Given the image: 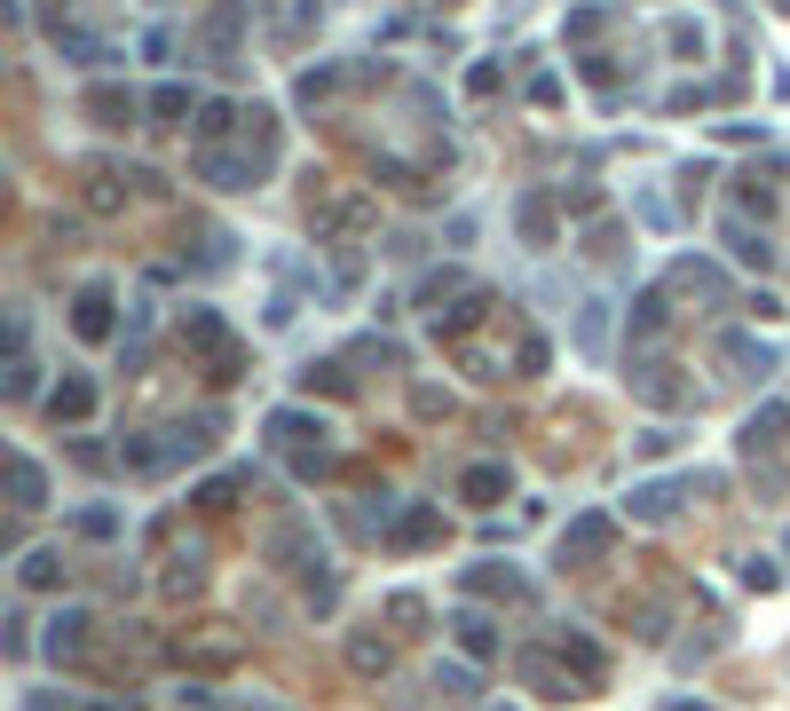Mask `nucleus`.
Here are the masks:
<instances>
[{"instance_id":"c9c22d12","label":"nucleus","mask_w":790,"mask_h":711,"mask_svg":"<svg viewBox=\"0 0 790 711\" xmlns=\"http://www.w3.org/2000/svg\"><path fill=\"white\" fill-rule=\"evenodd\" d=\"M24 711H63V703L56 696H24Z\"/></svg>"},{"instance_id":"cd10ccee","label":"nucleus","mask_w":790,"mask_h":711,"mask_svg":"<svg viewBox=\"0 0 790 711\" xmlns=\"http://www.w3.org/2000/svg\"><path fill=\"white\" fill-rule=\"evenodd\" d=\"M301 388H309V395H316V388H324V395H348L356 380H348L340 364H309V371H301Z\"/></svg>"},{"instance_id":"aec40b11","label":"nucleus","mask_w":790,"mask_h":711,"mask_svg":"<svg viewBox=\"0 0 790 711\" xmlns=\"http://www.w3.org/2000/svg\"><path fill=\"white\" fill-rule=\"evenodd\" d=\"M87 111L104 119V127H135V111H143V104H135L127 87H87Z\"/></svg>"},{"instance_id":"f704fd0d","label":"nucleus","mask_w":790,"mask_h":711,"mask_svg":"<svg viewBox=\"0 0 790 711\" xmlns=\"http://www.w3.org/2000/svg\"><path fill=\"white\" fill-rule=\"evenodd\" d=\"M119 522H111V506H87V514H80V537H111Z\"/></svg>"},{"instance_id":"4468645a","label":"nucleus","mask_w":790,"mask_h":711,"mask_svg":"<svg viewBox=\"0 0 790 711\" xmlns=\"http://www.w3.org/2000/svg\"><path fill=\"white\" fill-rule=\"evenodd\" d=\"M782 435H790V403H759V412L743 419V451L759 459V451H775V443H782Z\"/></svg>"},{"instance_id":"2f4dec72","label":"nucleus","mask_w":790,"mask_h":711,"mask_svg":"<svg viewBox=\"0 0 790 711\" xmlns=\"http://www.w3.org/2000/svg\"><path fill=\"white\" fill-rule=\"evenodd\" d=\"M522 237H530V246H546V237H553V214H546V198H522Z\"/></svg>"},{"instance_id":"f3484780","label":"nucleus","mask_w":790,"mask_h":711,"mask_svg":"<svg viewBox=\"0 0 790 711\" xmlns=\"http://www.w3.org/2000/svg\"><path fill=\"white\" fill-rule=\"evenodd\" d=\"M451 632H458V649H467V656H499V625H490L482 608H458Z\"/></svg>"},{"instance_id":"c85d7f7f","label":"nucleus","mask_w":790,"mask_h":711,"mask_svg":"<svg viewBox=\"0 0 790 711\" xmlns=\"http://www.w3.org/2000/svg\"><path fill=\"white\" fill-rule=\"evenodd\" d=\"M435 688H443L451 703H475V672H467V664H435Z\"/></svg>"},{"instance_id":"6e6552de","label":"nucleus","mask_w":790,"mask_h":711,"mask_svg":"<svg viewBox=\"0 0 790 711\" xmlns=\"http://www.w3.org/2000/svg\"><path fill=\"white\" fill-rule=\"evenodd\" d=\"M198 175H206L214 190H253L261 166H253V151H222V143H214V151H198Z\"/></svg>"},{"instance_id":"ddd939ff","label":"nucleus","mask_w":790,"mask_h":711,"mask_svg":"<svg viewBox=\"0 0 790 711\" xmlns=\"http://www.w3.org/2000/svg\"><path fill=\"white\" fill-rule=\"evenodd\" d=\"M435 537H443V506H411V514L387 530V546L395 554H419V546H435Z\"/></svg>"},{"instance_id":"a878e982","label":"nucleus","mask_w":790,"mask_h":711,"mask_svg":"<svg viewBox=\"0 0 790 711\" xmlns=\"http://www.w3.org/2000/svg\"><path fill=\"white\" fill-rule=\"evenodd\" d=\"M633 371H641V380H633V388H641L648 403H680V395H687L680 380H665V364H633Z\"/></svg>"},{"instance_id":"f257e3e1","label":"nucleus","mask_w":790,"mask_h":711,"mask_svg":"<svg viewBox=\"0 0 790 711\" xmlns=\"http://www.w3.org/2000/svg\"><path fill=\"white\" fill-rule=\"evenodd\" d=\"M270 451H285L292 459V474H301V483H316L324 466H333V443H324V419H309V412H270Z\"/></svg>"},{"instance_id":"5701e85b","label":"nucleus","mask_w":790,"mask_h":711,"mask_svg":"<svg viewBox=\"0 0 790 711\" xmlns=\"http://www.w3.org/2000/svg\"><path fill=\"white\" fill-rule=\"evenodd\" d=\"M198 585H206V554L190 546V554H175V569H167V593L182 601V593H198Z\"/></svg>"},{"instance_id":"72a5a7b5","label":"nucleus","mask_w":790,"mask_h":711,"mask_svg":"<svg viewBox=\"0 0 790 711\" xmlns=\"http://www.w3.org/2000/svg\"><path fill=\"white\" fill-rule=\"evenodd\" d=\"M411 412H419V419H443V412H451V395H443V388H419V395H411Z\"/></svg>"},{"instance_id":"4be33fe9","label":"nucleus","mask_w":790,"mask_h":711,"mask_svg":"<svg viewBox=\"0 0 790 711\" xmlns=\"http://www.w3.org/2000/svg\"><path fill=\"white\" fill-rule=\"evenodd\" d=\"M665 324H672V300H665V293H641V300H633V341H656Z\"/></svg>"},{"instance_id":"6ab92c4d","label":"nucleus","mask_w":790,"mask_h":711,"mask_svg":"<svg viewBox=\"0 0 790 711\" xmlns=\"http://www.w3.org/2000/svg\"><path fill=\"white\" fill-rule=\"evenodd\" d=\"M680 498H687L680 483H641V490H633V514H641V522H672Z\"/></svg>"},{"instance_id":"f03ea898","label":"nucleus","mask_w":790,"mask_h":711,"mask_svg":"<svg viewBox=\"0 0 790 711\" xmlns=\"http://www.w3.org/2000/svg\"><path fill=\"white\" fill-rule=\"evenodd\" d=\"M182 341L206 356V380H238L246 371V348H238V332H229L214 309H182Z\"/></svg>"},{"instance_id":"473e14b6","label":"nucleus","mask_w":790,"mask_h":711,"mask_svg":"<svg viewBox=\"0 0 790 711\" xmlns=\"http://www.w3.org/2000/svg\"><path fill=\"white\" fill-rule=\"evenodd\" d=\"M728 246H735L743 261H767V237H759V229H751V222H728Z\"/></svg>"},{"instance_id":"1a4fd4ad","label":"nucleus","mask_w":790,"mask_h":711,"mask_svg":"<svg viewBox=\"0 0 790 711\" xmlns=\"http://www.w3.org/2000/svg\"><path fill=\"white\" fill-rule=\"evenodd\" d=\"M458 593H482V601H522V593H530V578H522V569L482 561V569H458Z\"/></svg>"},{"instance_id":"e433bc0d","label":"nucleus","mask_w":790,"mask_h":711,"mask_svg":"<svg viewBox=\"0 0 790 711\" xmlns=\"http://www.w3.org/2000/svg\"><path fill=\"white\" fill-rule=\"evenodd\" d=\"M672 711H704V703H672Z\"/></svg>"},{"instance_id":"b1692460","label":"nucleus","mask_w":790,"mask_h":711,"mask_svg":"<svg viewBox=\"0 0 790 711\" xmlns=\"http://www.w3.org/2000/svg\"><path fill=\"white\" fill-rule=\"evenodd\" d=\"M672 285H680V293H704V300L728 293V285H719V269H704V261H680V269H672Z\"/></svg>"},{"instance_id":"9d476101","label":"nucleus","mask_w":790,"mask_h":711,"mask_svg":"<svg viewBox=\"0 0 790 711\" xmlns=\"http://www.w3.org/2000/svg\"><path fill=\"white\" fill-rule=\"evenodd\" d=\"M111 309H119L111 285H87V293L72 300V332H80V341H111Z\"/></svg>"},{"instance_id":"bb28decb","label":"nucleus","mask_w":790,"mask_h":711,"mask_svg":"<svg viewBox=\"0 0 790 711\" xmlns=\"http://www.w3.org/2000/svg\"><path fill=\"white\" fill-rule=\"evenodd\" d=\"M553 649H562V656H570V664L585 672V680H601V649H592L585 632H562V640H553Z\"/></svg>"},{"instance_id":"7c9ffc66","label":"nucleus","mask_w":790,"mask_h":711,"mask_svg":"<svg viewBox=\"0 0 790 711\" xmlns=\"http://www.w3.org/2000/svg\"><path fill=\"white\" fill-rule=\"evenodd\" d=\"M182 111H190V87H158V95H151V119H158V127H175Z\"/></svg>"},{"instance_id":"0eeeda50","label":"nucleus","mask_w":790,"mask_h":711,"mask_svg":"<svg viewBox=\"0 0 790 711\" xmlns=\"http://www.w3.org/2000/svg\"><path fill=\"white\" fill-rule=\"evenodd\" d=\"M609 546H617V522H609V514H577V522L562 530V569H592Z\"/></svg>"},{"instance_id":"412c9836","label":"nucleus","mask_w":790,"mask_h":711,"mask_svg":"<svg viewBox=\"0 0 790 711\" xmlns=\"http://www.w3.org/2000/svg\"><path fill=\"white\" fill-rule=\"evenodd\" d=\"M238 649H246L238 632H198V640H182L190 664H238Z\"/></svg>"},{"instance_id":"9b49d317","label":"nucleus","mask_w":790,"mask_h":711,"mask_svg":"<svg viewBox=\"0 0 790 711\" xmlns=\"http://www.w3.org/2000/svg\"><path fill=\"white\" fill-rule=\"evenodd\" d=\"M514 490V474L499 466V459H482V466H467V474H458V498H467V506H482V514H490V506H499Z\"/></svg>"},{"instance_id":"f8f14e48","label":"nucleus","mask_w":790,"mask_h":711,"mask_svg":"<svg viewBox=\"0 0 790 711\" xmlns=\"http://www.w3.org/2000/svg\"><path fill=\"white\" fill-rule=\"evenodd\" d=\"M63 578H72L63 546H40V554H24V561H16V585H24V593H56Z\"/></svg>"},{"instance_id":"39448f33","label":"nucleus","mask_w":790,"mask_h":711,"mask_svg":"<svg viewBox=\"0 0 790 711\" xmlns=\"http://www.w3.org/2000/svg\"><path fill=\"white\" fill-rule=\"evenodd\" d=\"M158 175H143V166H87V206L95 214H119L127 198H143Z\"/></svg>"},{"instance_id":"dca6fc26","label":"nucleus","mask_w":790,"mask_h":711,"mask_svg":"<svg viewBox=\"0 0 790 711\" xmlns=\"http://www.w3.org/2000/svg\"><path fill=\"white\" fill-rule=\"evenodd\" d=\"M87 412H95V380H56L48 419H56V427H72V419H87Z\"/></svg>"},{"instance_id":"2eb2a0df","label":"nucleus","mask_w":790,"mask_h":711,"mask_svg":"<svg viewBox=\"0 0 790 711\" xmlns=\"http://www.w3.org/2000/svg\"><path fill=\"white\" fill-rule=\"evenodd\" d=\"M9 506L16 514H32V506H48V474H40V459H9Z\"/></svg>"},{"instance_id":"7ed1b4c3","label":"nucleus","mask_w":790,"mask_h":711,"mask_svg":"<svg viewBox=\"0 0 790 711\" xmlns=\"http://www.w3.org/2000/svg\"><path fill=\"white\" fill-rule=\"evenodd\" d=\"M364 222H372V198H356V190H309V229L316 237H333V246H348V237H364Z\"/></svg>"},{"instance_id":"393cba45","label":"nucleus","mask_w":790,"mask_h":711,"mask_svg":"<svg viewBox=\"0 0 790 711\" xmlns=\"http://www.w3.org/2000/svg\"><path fill=\"white\" fill-rule=\"evenodd\" d=\"M719 356H728V364L743 371V380H767V371H775V356H767V348H751V341H728Z\"/></svg>"},{"instance_id":"a211bd4d","label":"nucleus","mask_w":790,"mask_h":711,"mask_svg":"<svg viewBox=\"0 0 790 711\" xmlns=\"http://www.w3.org/2000/svg\"><path fill=\"white\" fill-rule=\"evenodd\" d=\"M387 664H395V649H387L380 632H356V640H348V672H356V680H380Z\"/></svg>"},{"instance_id":"c756f323","label":"nucleus","mask_w":790,"mask_h":711,"mask_svg":"<svg viewBox=\"0 0 790 711\" xmlns=\"http://www.w3.org/2000/svg\"><path fill=\"white\" fill-rule=\"evenodd\" d=\"M229 119H238V111H229V104H206V111H198V151H214V143H222V134H229Z\"/></svg>"},{"instance_id":"20e7f679","label":"nucleus","mask_w":790,"mask_h":711,"mask_svg":"<svg viewBox=\"0 0 790 711\" xmlns=\"http://www.w3.org/2000/svg\"><path fill=\"white\" fill-rule=\"evenodd\" d=\"M514 672H522V680H530L538 696H585V688H592L562 649H514Z\"/></svg>"},{"instance_id":"423d86ee","label":"nucleus","mask_w":790,"mask_h":711,"mask_svg":"<svg viewBox=\"0 0 790 711\" xmlns=\"http://www.w3.org/2000/svg\"><path fill=\"white\" fill-rule=\"evenodd\" d=\"M48 656H56V664H72V672H87V664H95V617H87V608H63V617L48 625Z\"/></svg>"}]
</instances>
